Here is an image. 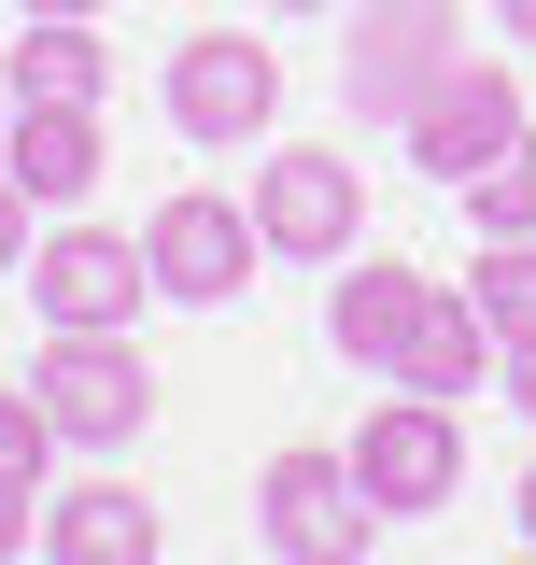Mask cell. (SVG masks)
<instances>
[{
	"instance_id": "cell-1",
	"label": "cell",
	"mask_w": 536,
	"mask_h": 565,
	"mask_svg": "<svg viewBox=\"0 0 536 565\" xmlns=\"http://www.w3.org/2000/svg\"><path fill=\"white\" fill-rule=\"evenodd\" d=\"M325 340L353 353V367H396V382H424V396H467L480 353H494V326H480L467 282H424V269H396V255H367V269L325 297Z\"/></svg>"
},
{
	"instance_id": "cell-2",
	"label": "cell",
	"mask_w": 536,
	"mask_h": 565,
	"mask_svg": "<svg viewBox=\"0 0 536 565\" xmlns=\"http://www.w3.org/2000/svg\"><path fill=\"white\" fill-rule=\"evenodd\" d=\"M452 481H467V424H452V396H382V411L353 424V494L382 509V523H424V509H452Z\"/></svg>"
},
{
	"instance_id": "cell-3",
	"label": "cell",
	"mask_w": 536,
	"mask_h": 565,
	"mask_svg": "<svg viewBox=\"0 0 536 565\" xmlns=\"http://www.w3.org/2000/svg\"><path fill=\"white\" fill-rule=\"evenodd\" d=\"M141 255H156V297H184V311H226V297L255 282L268 226H255V199H226V184H184V199H156V212H141Z\"/></svg>"
},
{
	"instance_id": "cell-4",
	"label": "cell",
	"mask_w": 536,
	"mask_h": 565,
	"mask_svg": "<svg viewBox=\"0 0 536 565\" xmlns=\"http://www.w3.org/2000/svg\"><path fill=\"white\" fill-rule=\"evenodd\" d=\"M29 396L57 411V438L114 452V438H141V411H156V367H141L128 326H57V353L29 367Z\"/></svg>"
},
{
	"instance_id": "cell-5",
	"label": "cell",
	"mask_w": 536,
	"mask_h": 565,
	"mask_svg": "<svg viewBox=\"0 0 536 565\" xmlns=\"http://www.w3.org/2000/svg\"><path fill=\"white\" fill-rule=\"evenodd\" d=\"M255 226H268V255H353V226H367V170L339 156V141H268L255 156Z\"/></svg>"
},
{
	"instance_id": "cell-6",
	"label": "cell",
	"mask_w": 536,
	"mask_h": 565,
	"mask_svg": "<svg viewBox=\"0 0 536 565\" xmlns=\"http://www.w3.org/2000/svg\"><path fill=\"white\" fill-rule=\"evenodd\" d=\"M170 128H184V141H268V128H282V57H268L255 29L170 43Z\"/></svg>"
},
{
	"instance_id": "cell-7",
	"label": "cell",
	"mask_w": 536,
	"mask_h": 565,
	"mask_svg": "<svg viewBox=\"0 0 536 565\" xmlns=\"http://www.w3.org/2000/svg\"><path fill=\"white\" fill-rule=\"evenodd\" d=\"M367 494H353V452H325V438H297V452H268V552L297 565H367Z\"/></svg>"
},
{
	"instance_id": "cell-8",
	"label": "cell",
	"mask_w": 536,
	"mask_h": 565,
	"mask_svg": "<svg viewBox=\"0 0 536 565\" xmlns=\"http://www.w3.org/2000/svg\"><path fill=\"white\" fill-rule=\"evenodd\" d=\"M141 282H156V255H141L128 226H57V241H29V311H43V326H141Z\"/></svg>"
},
{
	"instance_id": "cell-9",
	"label": "cell",
	"mask_w": 536,
	"mask_h": 565,
	"mask_svg": "<svg viewBox=\"0 0 536 565\" xmlns=\"http://www.w3.org/2000/svg\"><path fill=\"white\" fill-rule=\"evenodd\" d=\"M508 128H523V71H508V57H452L424 99H409V170L467 184V170H480Z\"/></svg>"
},
{
	"instance_id": "cell-10",
	"label": "cell",
	"mask_w": 536,
	"mask_h": 565,
	"mask_svg": "<svg viewBox=\"0 0 536 565\" xmlns=\"http://www.w3.org/2000/svg\"><path fill=\"white\" fill-rule=\"evenodd\" d=\"M452 57H467V14H452V0H367V29H353V71H339V85H353L367 114H396V128H409V99H424Z\"/></svg>"
},
{
	"instance_id": "cell-11",
	"label": "cell",
	"mask_w": 536,
	"mask_h": 565,
	"mask_svg": "<svg viewBox=\"0 0 536 565\" xmlns=\"http://www.w3.org/2000/svg\"><path fill=\"white\" fill-rule=\"evenodd\" d=\"M0 170H14L43 212L99 199V99H14V141H0Z\"/></svg>"
},
{
	"instance_id": "cell-12",
	"label": "cell",
	"mask_w": 536,
	"mask_h": 565,
	"mask_svg": "<svg viewBox=\"0 0 536 565\" xmlns=\"http://www.w3.org/2000/svg\"><path fill=\"white\" fill-rule=\"evenodd\" d=\"M43 552L57 565H156V509L128 481H71V494H43Z\"/></svg>"
},
{
	"instance_id": "cell-13",
	"label": "cell",
	"mask_w": 536,
	"mask_h": 565,
	"mask_svg": "<svg viewBox=\"0 0 536 565\" xmlns=\"http://www.w3.org/2000/svg\"><path fill=\"white\" fill-rule=\"evenodd\" d=\"M14 99H99L114 85V43H99V14H29V43L0 71Z\"/></svg>"
},
{
	"instance_id": "cell-14",
	"label": "cell",
	"mask_w": 536,
	"mask_h": 565,
	"mask_svg": "<svg viewBox=\"0 0 536 565\" xmlns=\"http://www.w3.org/2000/svg\"><path fill=\"white\" fill-rule=\"evenodd\" d=\"M467 212H480V241H536V128H508L467 170Z\"/></svg>"
},
{
	"instance_id": "cell-15",
	"label": "cell",
	"mask_w": 536,
	"mask_h": 565,
	"mask_svg": "<svg viewBox=\"0 0 536 565\" xmlns=\"http://www.w3.org/2000/svg\"><path fill=\"white\" fill-rule=\"evenodd\" d=\"M480 326H494V353H523L536 340V241H480Z\"/></svg>"
},
{
	"instance_id": "cell-16",
	"label": "cell",
	"mask_w": 536,
	"mask_h": 565,
	"mask_svg": "<svg viewBox=\"0 0 536 565\" xmlns=\"http://www.w3.org/2000/svg\"><path fill=\"white\" fill-rule=\"evenodd\" d=\"M43 467H57V411H43V396H0V481L43 494Z\"/></svg>"
},
{
	"instance_id": "cell-17",
	"label": "cell",
	"mask_w": 536,
	"mask_h": 565,
	"mask_svg": "<svg viewBox=\"0 0 536 565\" xmlns=\"http://www.w3.org/2000/svg\"><path fill=\"white\" fill-rule=\"evenodd\" d=\"M29 212H43V199H29V184L0 170V269H29Z\"/></svg>"
},
{
	"instance_id": "cell-18",
	"label": "cell",
	"mask_w": 536,
	"mask_h": 565,
	"mask_svg": "<svg viewBox=\"0 0 536 565\" xmlns=\"http://www.w3.org/2000/svg\"><path fill=\"white\" fill-rule=\"evenodd\" d=\"M29 537H43V494H29V481H0V552H29Z\"/></svg>"
},
{
	"instance_id": "cell-19",
	"label": "cell",
	"mask_w": 536,
	"mask_h": 565,
	"mask_svg": "<svg viewBox=\"0 0 536 565\" xmlns=\"http://www.w3.org/2000/svg\"><path fill=\"white\" fill-rule=\"evenodd\" d=\"M508 411H523V424H536V340H523V353H508Z\"/></svg>"
},
{
	"instance_id": "cell-20",
	"label": "cell",
	"mask_w": 536,
	"mask_h": 565,
	"mask_svg": "<svg viewBox=\"0 0 536 565\" xmlns=\"http://www.w3.org/2000/svg\"><path fill=\"white\" fill-rule=\"evenodd\" d=\"M494 29H508V43H536V0H494Z\"/></svg>"
},
{
	"instance_id": "cell-21",
	"label": "cell",
	"mask_w": 536,
	"mask_h": 565,
	"mask_svg": "<svg viewBox=\"0 0 536 565\" xmlns=\"http://www.w3.org/2000/svg\"><path fill=\"white\" fill-rule=\"evenodd\" d=\"M14 14H99V0H14Z\"/></svg>"
},
{
	"instance_id": "cell-22",
	"label": "cell",
	"mask_w": 536,
	"mask_h": 565,
	"mask_svg": "<svg viewBox=\"0 0 536 565\" xmlns=\"http://www.w3.org/2000/svg\"><path fill=\"white\" fill-rule=\"evenodd\" d=\"M268 14H339V0H268Z\"/></svg>"
},
{
	"instance_id": "cell-23",
	"label": "cell",
	"mask_w": 536,
	"mask_h": 565,
	"mask_svg": "<svg viewBox=\"0 0 536 565\" xmlns=\"http://www.w3.org/2000/svg\"><path fill=\"white\" fill-rule=\"evenodd\" d=\"M523 537H536V467H523Z\"/></svg>"
},
{
	"instance_id": "cell-24",
	"label": "cell",
	"mask_w": 536,
	"mask_h": 565,
	"mask_svg": "<svg viewBox=\"0 0 536 565\" xmlns=\"http://www.w3.org/2000/svg\"><path fill=\"white\" fill-rule=\"evenodd\" d=\"M0 141H14V85H0Z\"/></svg>"
}]
</instances>
